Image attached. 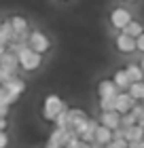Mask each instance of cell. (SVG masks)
<instances>
[{
    "mask_svg": "<svg viewBox=\"0 0 144 148\" xmlns=\"http://www.w3.org/2000/svg\"><path fill=\"white\" fill-rule=\"evenodd\" d=\"M17 57H19V64H21V68H23V70H28V72L36 70L38 66H40V53H38V51H34L30 45H25L23 49L17 53Z\"/></svg>",
    "mask_w": 144,
    "mask_h": 148,
    "instance_id": "6da1fadb",
    "label": "cell"
},
{
    "mask_svg": "<svg viewBox=\"0 0 144 148\" xmlns=\"http://www.w3.org/2000/svg\"><path fill=\"white\" fill-rule=\"evenodd\" d=\"M64 108H68V106L59 99V95H49L45 99V106H43V116L47 121H55Z\"/></svg>",
    "mask_w": 144,
    "mask_h": 148,
    "instance_id": "7a4b0ae2",
    "label": "cell"
},
{
    "mask_svg": "<svg viewBox=\"0 0 144 148\" xmlns=\"http://www.w3.org/2000/svg\"><path fill=\"white\" fill-rule=\"evenodd\" d=\"M87 123H89V116L83 110H79V108L68 110V129H74L81 136V133L87 129Z\"/></svg>",
    "mask_w": 144,
    "mask_h": 148,
    "instance_id": "3957f363",
    "label": "cell"
},
{
    "mask_svg": "<svg viewBox=\"0 0 144 148\" xmlns=\"http://www.w3.org/2000/svg\"><path fill=\"white\" fill-rule=\"evenodd\" d=\"M17 68H21L17 53H13V51H4L2 55H0V70H2L6 76H13V74L17 72Z\"/></svg>",
    "mask_w": 144,
    "mask_h": 148,
    "instance_id": "277c9868",
    "label": "cell"
},
{
    "mask_svg": "<svg viewBox=\"0 0 144 148\" xmlns=\"http://www.w3.org/2000/svg\"><path fill=\"white\" fill-rule=\"evenodd\" d=\"M28 45L32 47L34 51H38L40 55H43V53H47V51H49V47H51L49 38H47L45 34H40V32H32L30 38H28Z\"/></svg>",
    "mask_w": 144,
    "mask_h": 148,
    "instance_id": "5b68a950",
    "label": "cell"
},
{
    "mask_svg": "<svg viewBox=\"0 0 144 148\" xmlns=\"http://www.w3.org/2000/svg\"><path fill=\"white\" fill-rule=\"evenodd\" d=\"M116 49H119L121 53H132L138 49V45H136V38L125 34V32H121L119 36H116Z\"/></svg>",
    "mask_w": 144,
    "mask_h": 148,
    "instance_id": "8992f818",
    "label": "cell"
},
{
    "mask_svg": "<svg viewBox=\"0 0 144 148\" xmlns=\"http://www.w3.org/2000/svg\"><path fill=\"white\" fill-rule=\"evenodd\" d=\"M134 106H136V99H134V95H132L129 91H127V93H125V91H123V93H116V110H119L121 114L129 112Z\"/></svg>",
    "mask_w": 144,
    "mask_h": 148,
    "instance_id": "52a82bcc",
    "label": "cell"
},
{
    "mask_svg": "<svg viewBox=\"0 0 144 148\" xmlns=\"http://www.w3.org/2000/svg\"><path fill=\"white\" fill-rule=\"evenodd\" d=\"M132 21V15H129V11L125 9H114L112 11V15H110V23L114 25V28H125V25Z\"/></svg>",
    "mask_w": 144,
    "mask_h": 148,
    "instance_id": "ba28073f",
    "label": "cell"
},
{
    "mask_svg": "<svg viewBox=\"0 0 144 148\" xmlns=\"http://www.w3.org/2000/svg\"><path fill=\"white\" fill-rule=\"evenodd\" d=\"M68 127H61L57 125L55 127V131L51 133V138H49V142H47V146H51V148H55V146H64L66 144V138H68Z\"/></svg>",
    "mask_w": 144,
    "mask_h": 148,
    "instance_id": "9c48e42d",
    "label": "cell"
},
{
    "mask_svg": "<svg viewBox=\"0 0 144 148\" xmlns=\"http://www.w3.org/2000/svg\"><path fill=\"white\" fill-rule=\"evenodd\" d=\"M119 85L114 83V80H102V83L98 85V93H100V97H116V93H119Z\"/></svg>",
    "mask_w": 144,
    "mask_h": 148,
    "instance_id": "30bf717a",
    "label": "cell"
},
{
    "mask_svg": "<svg viewBox=\"0 0 144 148\" xmlns=\"http://www.w3.org/2000/svg\"><path fill=\"white\" fill-rule=\"evenodd\" d=\"M112 140V129L106 125H98V129H95V136H93V144L98 146H104Z\"/></svg>",
    "mask_w": 144,
    "mask_h": 148,
    "instance_id": "8fae6325",
    "label": "cell"
},
{
    "mask_svg": "<svg viewBox=\"0 0 144 148\" xmlns=\"http://www.w3.org/2000/svg\"><path fill=\"white\" fill-rule=\"evenodd\" d=\"M2 87H4L6 91H11V93H17V95H21V93L25 91V83H23L21 78H17L15 74L6 78L4 83H2Z\"/></svg>",
    "mask_w": 144,
    "mask_h": 148,
    "instance_id": "7c38bea8",
    "label": "cell"
},
{
    "mask_svg": "<svg viewBox=\"0 0 144 148\" xmlns=\"http://www.w3.org/2000/svg\"><path fill=\"white\" fill-rule=\"evenodd\" d=\"M102 125L110 127V129H116L121 125V112L119 110H108V112H102Z\"/></svg>",
    "mask_w": 144,
    "mask_h": 148,
    "instance_id": "4fadbf2b",
    "label": "cell"
},
{
    "mask_svg": "<svg viewBox=\"0 0 144 148\" xmlns=\"http://www.w3.org/2000/svg\"><path fill=\"white\" fill-rule=\"evenodd\" d=\"M11 23H13V30H15V38L25 40V34H28V21H25L23 17H13Z\"/></svg>",
    "mask_w": 144,
    "mask_h": 148,
    "instance_id": "5bb4252c",
    "label": "cell"
},
{
    "mask_svg": "<svg viewBox=\"0 0 144 148\" xmlns=\"http://www.w3.org/2000/svg\"><path fill=\"white\" fill-rule=\"evenodd\" d=\"M125 138H127V142H136V140H142V138H144V127H140L138 123L125 127Z\"/></svg>",
    "mask_w": 144,
    "mask_h": 148,
    "instance_id": "9a60e30c",
    "label": "cell"
},
{
    "mask_svg": "<svg viewBox=\"0 0 144 148\" xmlns=\"http://www.w3.org/2000/svg\"><path fill=\"white\" fill-rule=\"evenodd\" d=\"M13 38H15V30H13V23H11V21L2 23V25H0V42L9 45Z\"/></svg>",
    "mask_w": 144,
    "mask_h": 148,
    "instance_id": "2e32d148",
    "label": "cell"
},
{
    "mask_svg": "<svg viewBox=\"0 0 144 148\" xmlns=\"http://www.w3.org/2000/svg\"><path fill=\"white\" fill-rule=\"evenodd\" d=\"M114 83L119 85V89H121V91L129 89V85H132V78H129L127 70H116V74H114Z\"/></svg>",
    "mask_w": 144,
    "mask_h": 148,
    "instance_id": "e0dca14e",
    "label": "cell"
},
{
    "mask_svg": "<svg viewBox=\"0 0 144 148\" xmlns=\"http://www.w3.org/2000/svg\"><path fill=\"white\" fill-rule=\"evenodd\" d=\"M127 91L134 95L136 102H142V99H144V83H142V80H134V83L129 85Z\"/></svg>",
    "mask_w": 144,
    "mask_h": 148,
    "instance_id": "ac0fdd59",
    "label": "cell"
},
{
    "mask_svg": "<svg viewBox=\"0 0 144 148\" xmlns=\"http://www.w3.org/2000/svg\"><path fill=\"white\" fill-rule=\"evenodd\" d=\"M17 99H19V95H17V93H11V91H6L4 87H0V102H2V104L11 106V104H15Z\"/></svg>",
    "mask_w": 144,
    "mask_h": 148,
    "instance_id": "d6986e66",
    "label": "cell"
},
{
    "mask_svg": "<svg viewBox=\"0 0 144 148\" xmlns=\"http://www.w3.org/2000/svg\"><path fill=\"white\" fill-rule=\"evenodd\" d=\"M123 32L136 38V36H140V34H142V25H140L138 21H134V19H132V21H129V23L125 25V28H123Z\"/></svg>",
    "mask_w": 144,
    "mask_h": 148,
    "instance_id": "ffe728a7",
    "label": "cell"
},
{
    "mask_svg": "<svg viewBox=\"0 0 144 148\" xmlns=\"http://www.w3.org/2000/svg\"><path fill=\"white\" fill-rule=\"evenodd\" d=\"M100 110L102 112L116 110V97H100Z\"/></svg>",
    "mask_w": 144,
    "mask_h": 148,
    "instance_id": "44dd1931",
    "label": "cell"
},
{
    "mask_svg": "<svg viewBox=\"0 0 144 148\" xmlns=\"http://www.w3.org/2000/svg\"><path fill=\"white\" fill-rule=\"evenodd\" d=\"M127 74H129V78H132V83H134V80H142L144 78L142 66H127Z\"/></svg>",
    "mask_w": 144,
    "mask_h": 148,
    "instance_id": "7402d4cb",
    "label": "cell"
},
{
    "mask_svg": "<svg viewBox=\"0 0 144 148\" xmlns=\"http://www.w3.org/2000/svg\"><path fill=\"white\" fill-rule=\"evenodd\" d=\"M136 121H138V116L129 110V112H125V114H121V125L123 127H129V125H136Z\"/></svg>",
    "mask_w": 144,
    "mask_h": 148,
    "instance_id": "603a6c76",
    "label": "cell"
},
{
    "mask_svg": "<svg viewBox=\"0 0 144 148\" xmlns=\"http://www.w3.org/2000/svg\"><path fill=\"white\" fill-rule=\"evenodd\" d=\"M136 45H138V51L144 53V32H142L140 36H136Z\"/></svg>",
    "mask_w": 144,
    "mask_h": 148,
    "instance_id": "cb8c5ba5",
    "label": "cell"
},
{
    "mask_svg": "<svg viewBox=\"0 0 144 148\" xmlns=\"http://www.w3.org/2000/svg\"><path fill=\"white\" fill-rule=\"evenodd\" d=\"M6 144H9V136L4 133V129H0V148L6 146Z\"/></svg>",
    "mask_w": 144,
    "mask_h": 148,
    "instance_id": "d4e9b609",
    "label": "cell"
},
{
    "mask_svg": "<svg viewBox=\"0 0 144 148\" xmlns=\"http://www.w3.org/2000/svg\"><path fill=\"white\" fill-rule=\"evenodd\" d=\"M6 114H9V106L0 102V116H6Z\"/></svg>",
    "mask_w": 144,
    "mask_h": 148,
    "instance_id": "484cf974",
    "label": "cell"
},
{
    "mask_svg": "<svg viewBox=\"0 0 144 148\" xmlns=\"http://www.w3.org/2000/svg\"><path fill=\"white\" fill-rule=\"evenodd\" d=\"M0 129H6V116H0Z\"/></svg>",
    "mask_w": 144,
    "mask_h": 148,
    "instance_id": "4316f807",
    "label": "cell"
},
{
    "mask_svg": "<svg viewBox=\"0 0 144 148\" xmlns=\"http://www.w3.org/2000/svg\"><path fill=\"white\" fill-rule=\"evenodd\" d=\"M4 51H6V45H4V42H0V55H2Z\"/></svg>",
    "mask_w": 144,
    "mask_h": 148,
    "instance_id": "83f0119b",
    "label": "cell"
},
{
    "mask_svg": "<svg viewBox=\"0 0 144 148\" xmlns=\"http://www.w3.org/2000/svg\"><path fill=\"white\" fill-rule=\"evenodd\" d=\"M142 70H144V57H142Z\"/></svg>",
    "mask_w": 144,
    "mask_h": 148,
    "instance_id": "f1b7e54d",
    "label": "cell"
},
{
    "mask_svg": "<svg viewBox=\"0 0 144 148\" xmlns=\"http://www.w3.org/2000/svg\"><path fill=\"white\" fill-rule=\"evenodd\" d=\"M0 25H2V19H0Z\"/></svg>",
    "mask_w": 144,
    "mask_h": 148,
    "instance_id": "f546056e",
    "label": "cell"
},
{
    "mask_svg": "<svg viewBox=\"0 0 144 148\" xmlns=\"http://www.w3.org/2000/svg\"><path fill=\"white\" fill-rule=\"evenodd\" d=\"M142 102H144V99H142Z\"/></svg>",
    "mask_w": 144,
    "mask_h": 148,
    "instance_id": "4dcf8cb0",
    "label": "cell"
},
{
    "mask_svg": "<svg viewBox=\"0 0 144 148\" xmlns=\"http://www.w3.org/2000/svg\"><path fill=\"white\" fill-rule=\"evenodd\" d=\"M132 2H134V0H132Z\"/></svg>",
    "mask_w": 144,
    "mask_h": 148,
    "instance_id": "1f68e13d",
    "label": "cell"
}]
</instances>
